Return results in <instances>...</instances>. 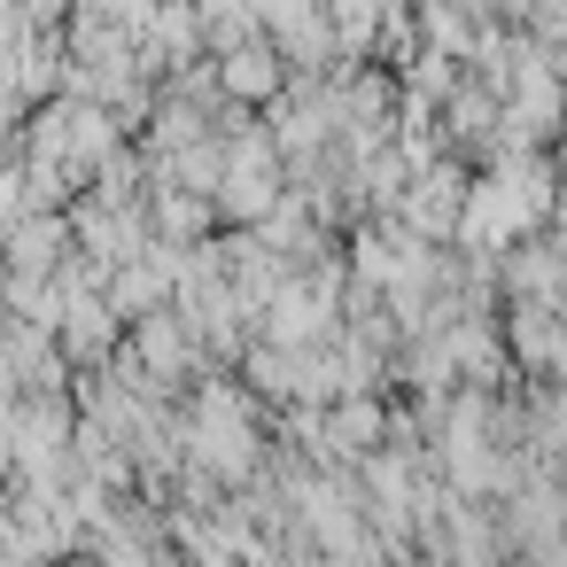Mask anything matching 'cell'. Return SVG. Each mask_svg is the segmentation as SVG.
I'll return each mask as SVG.
<instances>
[{
  "label": "cell",
  "mask_w": 567,
  "mask_h": 567,
  "mask_svg": "<svg viewBox=\"0 0 567 567\" xmlns=\"http://www.w3.org/2000/svg\"><path fill=\"white\" fill-rule=\"evenodd\" d=\"M497 350L520 381L559 373V311L551 303H497Z\"/></svg>",
  "instance_id": "obj_2"
},
{
  "label": "cell",
  "mask_w": 567,
  "mask_h": 567,
  "mask_svg": "<svg viewBox=\"0 0 567 567\" xmlns=\"http://www.w3.org/2000/svg\"><path fill=\"white\" fill-rule=\"evenodd\" d=\"M497 303H551L559 311V234H528L497 257Z\"/></svg>",
  "instance_id": "obj_4"
},
{
  "label": "cell",
  "mask_w": 567,
  "mask_h": 567,
  "mask_svg": "<svg viewBox=\"0 0 567 567\" xmlns=\"http://www.w3.org/2000/svg\"><path fill=\"white\" fill-rule=\"evenodd\" d=\"M210 79H218V102H234V110H265V102L288 86V71H280V55H272L265 40H249V48L218 55V63H210Z\"/></svg>",
  "instance_id": "obj_5"
},
{
  "label": "cell",
  "mask_w": 567,
  "mask_h": 567,
  "mask_svg": "<svg viewBox=\"0 0 567 567\" xmlns=\"http://www.w3.org/2000/svg\"><path fill=\"white\" fill-rule=\"evenodd\" d=\"M466 179H474V172H466L458 156H435L427 172L404 179L389 226H396L404 241H420V249H451V234H458V203H466Z\"/></svg>",
  "instance_id": "obj_1"
},
{
  "label": "cell",
  "mask_w": 567,
  "mask_h": 567,
  "mask_svg": "<svg viewBox=\"0 0 567 567\" xmlns=\"http://www.w3.org/2000/svg\"><path fill=\"white\" fill-rule=\"evenodd\" d=\"M63 257H71V218L63 210H24L0 234V272L9 280H55Z\"/></svg>",
  "instance_id": "obj_3"
},
{
  "label": "cell",
  "mask_w": 567,
  "mask_h": 567,
  "mask_svg": "<svg viewBox=\"0 0 567 567\" xmlns=\"http://www.w3.org/2000/svg\"><path fill=\"white\" fill-rule=\"evenodd\" d=\"M319 427H327V451H334L342 466H358L365 451L389 443V396H334V404L319 412Z\"/></svg>",
  "instance_id": "obj_6"
}]
</instances>
